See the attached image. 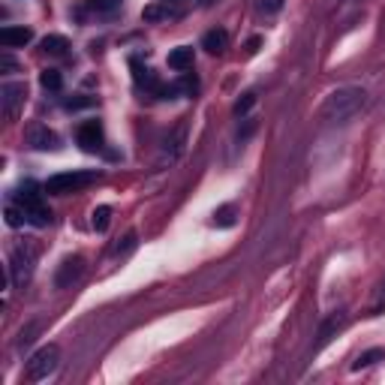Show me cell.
Returning <instances> with one entry per match:
<instances>
[{
	"label": "cell",
	"instance_id": "cell-9",
	"mask_svg": "<svg viewBox=\"0 0 385 385\" xmlns=\"http://www.w3.org/2000/svg\"><path fill=\"white\" fill-rule=\"evenodd\" d=\"M82 271H85V259L82 256H66L64 262H60L57 274H55V286L57 289H69L78 277H82Z\"/></svg>",
	"mask_w": 385,
	"mask_h": 385
},
{
	"label": "cell",
	"instance_id": "cell-22",
	"mask_svg": "<svg viewBox=\"0 0 385 385\" xmlns=\"http://www.w3.org/2000/svg\"><path fill=\"white\" fill-rule=\"evenodd\" d=\"M253 106H256V94H253V90H247V94L235 103V115H238V118H241V115H247V111H250Z\"/></svg>",
	"mask_w": 385,
	"mask_h": 385
},
{
	"label": "cell",
	"instance_id": "cell-10",
	"mask_svg": "<svg viewBox=\"0 0 385 385\" xmlns=\"http://www.w3.org/2000/svg\"><path fill=\"white\" fill-rule=\"evenodd\" d=\"M184 136H187V127H184V124H181L178 130H172V133L166 136V141H163V154H160V166L175 163V160L181 157V150H184Z\"/></svg>",
	"mask_w": 385,
	"mask_h": 385
},
{
	"label": "cell",
	"instance_id": "cell-18",
	"mask_svg": "<svg viewBox=\"0 0 385 385\" xmlns=\"http://www.w3.org/2000/svg\"><path fill=\"white\" fill-rule=\"evenodd\" d=\"M385 358V349H368L361 352V356L356 358V364H352V370H361V368H370V364H377Z\"/></svg>",
	"mask_w": 385,
	"mask_h": 385
},
{
	"label": "cell",
	"instance_id": "cell-4",
	"mask_svg": "<svg viewBox=\"0 0 385 385\" xmlns=\"http://www.w3.org/2000/svg\"><path fill=\"white\" fill-rule=\"evenodd\" d=\"M57 364H60V349L55 343H48V346H39L34 356L27 358L24 377H27V382H43L57 370Z\"/></svg>",
	"mask_w": 385,
	"mask_h": 385
},
{
	"label": "cell",
	"instance_id": "cell-14",
	"mask_svg": "<svg viewBox=\"0 0 385 385\" xmlns=\"http://www.w3.org/2000/svg\"><path fill=\"white\" fill-rule=\"evenodd\" d=\"M39 46H43V52L52 55V57H66V48H69L66 36H60V34H48Z\"/></svg>",
	"mask_w": 385,
	"mask_h": 385
},
{
	"label": "cell",
	"instance_id": "cell-28",
	"mask_svg": "<svg viewBox=\"0 0 385 385\" xmlns=\"http://www.w3.org/2000/svg\"><path fill=\"white\" fill-rule=\"evenodd\" d=\"M259 43H262V39H259V36H253L250 43H247V52H250V55H256V52H259Z\"/></svg>",
	"mask_w": 385,
	"mask_h": 385
},
{
	"label": "cell",
	"instance_id": "cell-19",
	"mask_svg": "<svg viewBox=\"0 0 385 385\" xmlns=\"http://www.w3.org/2000/svg\"><path fill=\"white\" fill-rule=\"evenodd\" d=\"M6 223H9L13 229H15V226H24V223H27V220H24V211L18 208L13 199H9V205H6Z\"/></svg>",
	"mask_w": 385,
	"mask_h": 385
},
{
	"label": "cell",
	"instance_id": "cell-20",
	"mask_svg": "<svg viewBox=\"0 0 385 385\" xmlns=\"http://www.w3.org/2000/svg\"><path fill=\"white\" fill-rule=\"evenodd\" d=\"M120 4H124V0H90V9L99 15H111L115 9H120Z\"/></svg>",
	"mask_w": 385,
	"mask_h": 385
},
{
	"label": "cell",
	"instance_id": "cell-17",
	"mask_svg": "<svg viewBox=\"0 0 385 385\" xmlns=\"http://www.w3.org/2000/svg\"><path fill=\"white\" fill-rule=\"evenodd\" d=\"M90 223H94V229H97V232H106V229H108V223H111V208H108V205L94 208V214H90Z\"/></svg>",
	"mask_w": 385,
	"mask_h": 385
},
{
	"label": "cell",
	"instance_id": "cell-3",
	"mask_svg": "<svg viewBox=\"0 0 385 385\" xmlns=\"http://www.w3.org/2000/svg\"><path fill=\"white\" fill-rule=\"evenodd\" d=\"M13 202L24 211V220L30 223V226L43 229V226H48V223H52V211H48V205L43 202V196H39V192L34 190V184H27L24 190H18L15 196H13Z\"/></svg>",
	"mask_w": 385,
	"mask_h": 385
},
{
	"label": "cell",
	"instance_id": "cell-27",
	"mask_svg": "<svg viewBox=\"0 0 385 385\" xmlns=\"http://www.w3.org/2000/svg\"><path fill=\"white\" fill-rule=\"evenodd\" d=\"M82 106H94V99H66V108H82Z\"/></svg>",
	"mask_w": 385,
	"mask_h": 385
},
{
	"label": "cell",
	"instance_id": "cell-15",
	"mask_svg": "<svg viewBox=\"0 0 385 385\" xmlns=\"http://www.w3.org/2000/svg\"><path fill=\"white\" fill-rule=\"evenodd\" d=\"M343 326H346V313H334V316L326 322V326H322V331H319V340H322V343L331 340V334H334V331H340Z\"/></svg>",
	"mask_w": 385,
	"mask_h": 385
},
{
	"label": "cell",
	"instance_id": "cell-25",
	"mask_svg": "<svg viewBox=\"0 0 385 385\" xmlns=\"http://www.w3.org/2000/svg\"><path fill=\"white\" fill-rule=\"evenodd\" d=\"M36 328H39V326H36V322H30V326H27V328H22V334H18V346H27V343H30V340H34V334H36Z\"/></svg>",
	"mask_w": 385,
	"mask_h": 385
},
{
	"label": "cell",
	"instance_id": "cell-8",
	"mask_svg": "<svg viewBox=\"0 0 385 385\" xmlns=\"http://www.w3.org/2000/svg\"><path fill=\"white\" fill-rule=\"evenodd\" d=\"M78 145H82L88 154H97V150H103V148H106L103 124H99V120H88V124L78 127Z\"/></svg>",
	"mask_w": 385,
	"mask_h": 385
},
{
	"label": "cell",
	"instance_id": "cell-2",
	"mask_svg": "<svg viewBox=\"0 0 385 385\" xmlns=\"http://www.w3.org/2000/svg\"><path fill=\"white\" fill-rule=\"evenodd\" d=\"M36 244H30V241H22V244H15L13 256H9V283H13L15 289H22L30 283L34 277V268H36Z\"/></svg>",
	"mask_w": 385,
	"mask_h": 385
},
{
	"label": "cell",
	"instance_id": "cell-11",
	"mask_svg": "<svg viewBox=\"0 0 385 385\" xmlns=\"http://www.w3.org/2000/svg\"><path fill=\"white\" fill-rule=\"evenodd\" d=\"M202 48H205L208 55H223L229 48V34L223 27H214V30H208L205 36H202Z\"/></svg>",
	"mask_w": 385,
	"mask_h": 385
},
{
	"label": "cell",
	"instance_id": "cell-12",
	"mask_svg": "<svg viewBox=\"0 0 385 385\" xmlns=\"http://www.w3.org/2000/svg\"><path fill=\"white\" fill-rule=\"evenodd\" d=\"M34 39V30L30 27H4L0 30V43L6 48H18V46H27Z\"/></svg>",
	"mask_w": 385,
	"mask_h": 385
},
{
	"label": "cell",
	"instance_id": "cell-1",
	"mask_svg": "<svg viewBox=\"0 0 385 385\" xmlns=\"http://www.w3.org/2000/svg\"><path fill=\"white\" fill-rule=\"evenodd\" d=\"M364 106H368V90L358 85H346V88L331 90L319 108V115H322V120H328V124H346Z\"/></svg>",
	"mask_w": 385,
	"mask_h": 385
},
{
	"label": "cell",
	"instance_id": "cell-24",
	"mask_svg": "<svg viewBox=\"0 0 385 385\" xmlns=\"http://www.w3.org/2000/svg\"><path fill=\"white\" fill-rule=\"evenodd\" d=\"M385 310V280L377 286V295H373V313H382Z\"/></svg>",
	"mask_w": 385,
	"mask_h": 385
},
{
	"label": "cell",
	"instance_id": "cell-16",
	"mask_svg": "<svg viewBox=\"0 0 385 385\" xmlns=\"http://www.w3.org/2000/svg\"><path fill=\"white\" fill-rule=\"evenodd\" d=\"M39 85L46 90H52V94H60V88H64V78H60L57 69H46V73H39Z\"/></svg>",
	"mask_w": 385,
	"mask_h": 385
},
{
	"label": "cell",
	"instance_id": "cell-31",
	"mask_svg": "<svg viewBox=\"0 0 385 385\" xmlns=\"http://www.w3.org/2000/svg\"><path fill=\"white\" fill-rule=\"evenodd\" d=\"M202 4H205V6H211V4H214V0H202Z\"/></svg>",
	"mask_w": 385,
	"mask_h": 385
},
{
	"label": "cell",
	"instance_id": "cell-6",
	"mask_svg": "<svg viewBox=\"0 0 385 385\" xmlns=\"http://www.w3.org/2000/svg\"><path fill=\"white\" fill-rule=\"evenodd\" d=\"M24 99H27L24 82H4L0 85V108H4V118H15L18 108L24 106Z\"/></svg>",
	"mask_w": 385,
	"mask_h": 385
},
{
	"label": "cell",
	"instance_id": "cell-23",
	"mask_svg": "<svg viewBox=\"0 0 385 385\" xmlns=\"http://www.w3.org/2000/svg\"><path fill=\"white\" fill-rule=\"evenodd\" d=\"M232 223H235V211L232 208H220L214 214V226H232Z\"/></svg>",
	"mask_w": 385,
	"mask_h": 385
},
{
	"label": "cell",
	"instance_id": "cell-21",
	"mask_svg": "<svg viewBox=\"0 0 385 385\" xmlns=\"http://www.w3.org/2000/svg\"><path fill=\"white\" fill-rule=\"evenodd\" d=\"M133 247H136V232H127V235H124V241L111 247V256H124V253H130Z\"/></svg>",
	"mask_w": 385,
	"mask_h": 385
},
{
	"label": "cell",
	"instance_id": "cell-30",
	"mask_svg": "<svg viewBox=\"0 0 385 385\" xmlns=\"http://www.w3.org/2000/svg\"><path fill=\"white\" fill-rule=\"evenodd\" d=\"M166 4H184V0H166Z\"/></svg>",
	"mask_w": 385,
	"mask_h": 385
},
{
	"label": "cell",
	"instance_id": "cell-29",
	"mask_svg": "<svg viewBox=\"0 0 385 385\" xmlns=\"http://www.w3.org/2000/svg\"><path fill=\"white\" fill-rule=\"evenodd\" d=\"M13 66H15V60L6 55V57H4V69H13Z\"/></svg>",
	"mask_w": 385,
	"mask_h": 385
},
{
	"label": "cell",
	"instance_id": "cell-5",
	"mask_svg": "<svg viewBox=\"0 0 385 385\" xmlns=\"http://www.w3.org/2000/svg\"><path fill=\"white\" fill-rule=\"evenodd\" d=\"M97 178V172H60V175H52L46 181V192L48 196H69V192L90 187Z\"/></svg>",
	"mask_w": 385,
	"mask_h": 385
},
{
	"label": "cell",
	"instance_id": "cell-13",
	"mask_svg": "<svg viewBox=\"0 0 385 385\" xmlns=\"http://www.w3.org/2000/svg\"><path fill=\"white\" fill-rule=\"evenodd\" d=\"M169 66L178 69V73H187V69H192V48L190 46H181V48H175V52H169Z\"/></svg>",
	"mask_w": 385,
	"mask_h": 385
},
{
	"label": "cell",
	"instance_id": "cell-7",
	"mask_svg": "<svg viewBox=\"0 0 385 385\" xmlns=\"http://www.w3.org/2000/svg\"><path fill=\"white\" fill-rule=\"evenodd\" d=\"M27 145L34 148V150H60V136L55 133V130H48L43 124H34V127H27Z\"/></svg>",
	"mask_w": 385,
	"mask_h": 385
},
{
	"label": "cell",
	"instance_id": "cell-26",
	"mask_svg": "<svg viewBox=\"0 0 385 385\" xmlns=\"http://www.w3.org/2000/svg\"><path fill=\"white\" fill-rule=\"evenodd\" d=\"M283 9V0H262V13H268V15H274Z\"/></svg>",
	"mask_w": 385,
	"mask_h": 385
}]
</instances>
